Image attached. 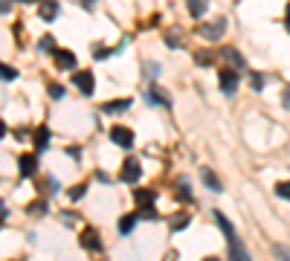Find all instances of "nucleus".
Returning a JSON list of instances; mask_svg holds the SVG:
<instances>
[{
  "label": "nucleus",
  "instance_id": "nucleus-15",
  "mask_svg": "<svg viewBox=\"0 0 290 261\" xmlns=\"http://www.w3.org/2000/svg\"><path fill=\"white\" fill-rule=\"evenodd\" d=\"M221 55H224L229 64H235V67H244V58H241V53H238V50H232V46H227V50H224Z\"/></svg>",
  "mask_w": 290,
  "mask_h": 261
},
{
  "label": "nucleus",
  "instance_id": "nucleus-19",
  "mask_svg": "<svg viewBox=\"0 0 290 261\" xmlns=\"http://www.w3.org/2000/svg\"><path fill=\"white\" fill-rule=\"evenodd\" d=\"M229 255H232V258H247V250L241 247V241H238V238H232V241H229Z\"/></svg>",
  "mask_w": 290,
  "mask_h": 261
},
{
  "label": "nucleus",
  "instance_id": "nucleus-13",
  "mask_svg": "<svg viewBox=\"0 0 290 261\" xmlns=\"http://www.w3.org/2000/svg\"><path fill=\"white\" fill-rule=\"evenodd\" d=\"M136 221H139V215H125L122 221H119V232L131 235V232H134V226H136Z\"/></svg>",
  "mask_w": 290,
  "mask_h": 261
},
{
  "label": "nucleus",
  "instance_id": "nucleus-2",
  "mask_svg": "<svg viewBox=\"0 0 290 261\" xmlns=\"http://www.w3.org/2000/svg\"><path fill=\"white\" fill-rule=\"evenodd\" d=\"M72 84L79 87V90L84 93V96H93V90H96V81H93V73L82 70V73H76L72 76Z\"/></svg>",
  "mask_w": 290,
  "mask_h": 261
},
{
  "label": "nucleus",
  "instance_id": "nucleus-6",
  "mask_svg": "<svg viewBox=\"0 0 290 261\" xmlns=\"http://www.w3.org/2000/svg\"><path fill=\"white\" fill-rule=\"evenodd\" d=\"M82 247H84V250H93V252H99V250H102L99 232H96V229H84V232H82Z\"/></svg>",
  "mask_w": 290,
  "mask_h": 261
},
{
  "label": "nucleus",
  "instance_id": "nucleus-22",
  "mask_svg": "<svg viewBox=\"0 0 290 261\" xmlns=\"http://www.w3.org/2000/svg\"><path fill=\"white\" fill-rule=\"evenodd\" d=\"M41 50H44V53H55V38L53 35H44V38H41Z\"/></svg>",
  "mask_w": 290,
  "mask_h": 261
},
{
  "label": "nucleus",
  "instance_id": "nucleus-24",
  "mask_svg": "<svg viewBox=\"0 0 290 261\" xmlns=\"http://www.w3.org/2000/svg\"><path fill=\"white\" fill-rule=\"evenodd\" d=\"M250 84H253V90H261L264 87V76L261 73H253V76H250Z\"/></svg>",
  "mask_w": 290,
  "mask_h": 261
},
{
  "label": "nucleus",
  "instance_id": "nucleus-21",
  "mask_svg": "<svg viewBox=\"0 0 290 261\" xmlns=\"http://www.w3.org/2000/svg\"><path fill=\"white\" fill-rule=\"evenodd\" d=\"M148 96H151V102H157V105H168V93L160 90V87H154V90L148 93Z\"/></svg>",
  "mask_w": 290,
  "mask_h": 261
},
{
  "label": "nucleus",
  "instance_id": "nucleus-10",
  "mask_svg": "<svg viewBox=\"0 0 290 261\" xmlns=\"http://www.w3.org/2000/svg\"><path fill=\"white\" fill-rule=\"evenodd\" d=\"M200 35L209 38V41L221 38V35H224V20H218V23H212V27H200Z\"/></svg>",
  "mask_w": 290,
  "mask_h": 261
},
{
  "label": "nucleus",
  "instance_id": "nucleus-25",
  "mask_svg": "<svg viewBox=\"0 0 290 261\" xmlns=\"http://www.w3.org/2000/svg\"><path fill=\"white\" fill-rule=\"evenodd\" d=\"M276 195L284 198V200H290V183H279V186H276Z\"/></svg>",
  "mask_w": 290,
  "mask_h": 261
},
{
  "label": "nucleus",
  "instance_id": "nucleus-33",
  "mask_svg": "<svg viewBox=\"0 0 290 261\" xmlns=\"http://www.w3.org/2000/svg\"><path fill=\"white\" fill-rule=\"evenodd\" d=\"M0 221H6V206L0 203Z\"/></svg>",
  "mask_w": 290,
  "mask_h": 261
},
{
  "label": "nucleus",
  "instance_id": "nucleus-20",
  "mask_svg": "<svg viewBox=\"0 0 290 261\" xmlns=\"http://www.w3.org/2000/svg\"><path fill=\"white\" fill-rule=\"evenodd\" d=\"M0 79H3V81L18 79V70H15V67H9V64H0Z\"/></svg>",
  "mask_w": 290,
  "mask_h": 261
},
{
  "label": "nucleus",
  "instance_id": "nucleus-37",
  "mask_svg": "<svg viewBox=\"0 0 290 261\" xmlns=\"http://www.w3.org/2000/svg\"><path fill=\"white\" fill-rule=\"evenodd\" d=\"M20 3H35V0H20Z\"/></svg>",
  "mask_w": 290,
  "mask_h": 261
},
{
  "label": "nucleus",
  "instance_id": "nucleus-3",
  "mask_svg": "<svg viewBox=\"0 0 290 261\" xmlns=\"http://www.w3.org/2000/svg\"><path fill=\"white\" fill-rule=\"evenodd\" d=\"M110 139L116 145H122V148H131V145H134V131H131V128H122V125H113L110 128Z\"/></svg>",
  "mask_w": 290,
  "mask_h": 261
},
{
  "label": "nucleus",
  "instance_id": "nucleus-36",
  "mask_svg": "<svg viewBox=\"0 0 290 261\" xmlns=\"http://www.w3.org/2000/svg\"><path fill=\"white\" fill-rule=\"evenodd\" d=\"M3 134H6V125H3V122H0V136H3Z\"/></svg>",
  "mask_w": 290,
  "mask_h": 261
},
{
  "label": "nucleus",
  "instance_id": "nucleus-1",
  "mask_svg": "<svg viewBox=\"0 0 290 261\" xmlns=\"http://www.w3.org/2000/svg\"><path fill=\"white\" fill-rule=\"evenodd\" d=\"M218 81H221V90L227 93V96H232V93L238 90V73L232 70V67H227V70L218 73Z\"/></svg>",
  "mask_w": 290,
  "mask_h": 261
},
{
  "label": "nucleus",
  "instance_id": "nucleus-4",
  "mask_svg": "<svg viewBox=\"0 0 290 261\" xmlns=\"http://www.w3.org/2000/svg\"><path fill=\"white\" fill-rule=\"evenodd\" d=\"M139 174H142L139 162H136V160H125V165H122V174H119V177H122L125 183H136V180H139Z\"/></svg>",
  "mask_w": 290,
  "mask_h": 261
},
{
  "label": "nucleus",
  "instance_id": "nucleus-35",
  "mask_svg": "<svg viewBox=\"0 0 290 261\" xmlns=\"http://www.w3.org/2000/svg\"><path fill=\"white\" fill-rule=\"evenodd\" d=\"M284 23H287V29H290V3H287V20H284Z\"/></svg>",
  "mask_w": 290,
  "mask_h": 261
},
{
  "label": "nucleus",
  "instance_id": "nucleus-17",
  "mask_svg": "<svg viewBox=\"0 0 290 261\" xmlns=\"http://www.w3.org/2000/svg\"><path fill=\"white\" fill-rule=\"evenodd\" d=\"M189 221H191V218L186 215V212H180L177 218H172V232H180V229H186V226H189Z\"/></svg>",
  "mask_w": 290,
  "mask_h": 261
},
{
  "label": "nucleus",
  "instance_id": "nucleus-18",
  "mask_svg": "<svg viewBox=\"0 0 290 261\" xmlns=\"http://www.w3.org/2000/svg\"><path fill=\"white\" fill-rule=\"evenodd\" d=\"M206 6H209V0H189V12L195 18H200V15L206 12Z\"/></svg>",
  "mask_w": 290,
  "mask_h": 261
},
{
  "label": "nucleus",
  "instance_id": "nucleus-31",
  "mask_svg": "<svg viewBox=\"0 0 290 261\" xmlns=\"http://www.w3.org/2000/svg\"><path fill=\"white\" fill-rule=\"evenodd\" d=\"M12 9V0H0V12H3V15H6V12Z\"/></svg>",
  "mask_w": 290,
  "mask_h": 261
},
{
  "label": "nucleus",
  "instance_id": "nucleus-26",
  "mask_svg": "<svg viewBox=\"0 0 290 261\" xmlns=\"http://www.w3.org/2000/svg\"><path fill=\"white\" fill-rule=\"evenodd\" d=\"M136 215H142V218H148V221H154V218H157V212H154V203H151V206H142L139 212H136Z\"/></svg>",
  "mask_w": 290,
  "mask_h": 261
},
{
  "label": "nucleus",
  "instance_id": "nucleus-5",
  "mask_svg": "<svg viewBox=\"0 0 290 261\" xmlns=\"http://www.w3.org/2000/svg\"><path fill=\"white\" fill-rule=\"evenodd\" d=\"M18 169H20L23 177H32V174L38 171V157L35 154H23V157L18 160Z\"/></svg>",
  "mask_w": 290,
  "mask_h": 261
},
{
  "label": "nucleus",
  "instance_id": "nucleus-29",
  "mask_svg": "<svg viewBox=\"0 0 290 261\" xmlns=\"http://www.w3.org/2000/svg\"><path fill=\"white\" fill-rule=\"evenodd\" d=\"M177 189H180V192H177V198H183V200H189V198H191V192H189V183H180Z\"/></svg>",
  "mask_w": 290,
  "mask_h": 261
},
{
  "label": "nucleus",
  "instance_id": "nucleus-9",
  "mask_svg": "<svg viewBox=\"0 0 290 261\" xmlns=\"http://www.w3.org/2000/svg\"><path fill=\"white\" fill-rule=\"evenodd\" d=\"M50 136H53V134H50V128H46V125L35 128V148H38V151H44L46 145H50Z\"/></svg>",
  "mask_w": 290,
  "mask_h": 261
},
{
  "label": "nucleus",
  "instance_id": "nucleus-11",
  "mask_svg": "<svg viewBox=\"0 0 290 261\" xmlns=\"http://www.w3.org/2000/svg\"><path fill=\"white\" fill-rule=\"evenodd\" d=\"M38 12H41V18H44V20H53L55 15H58V3H55V0H44Z\"/></svg>",
  "mask_w": 290,
  "mask_h": 261
},
{
  "label": "nucleus",
  "instance_id": "nucleus-32",
  "mask_svg": "<svg viewBox=\"0 0 290 261\" xmlns=\"http://www.w3.org/2000/svg\"><path fill=\"white\" fill-rule=\"evenodd\" d=\"M110 53H113V50H108V46H102L99 53H96V58H108V55H110Z\"/></svg>",
  "mask_w": 290,
  "mask_h": 261
},
{
  "label": "nucleus",
  "instance_id": "nucleus-7",
  "mask_svg": "<svg viewBox=\"0 0 290 261\" xmlns=\"http://www.w3.org/2000/svg\"><path fill=\"white\" fill-rule=\"evenodd\" d=\"M215 221H218V226L224 229V235H227V241H232V238H238V235H235V226H232V224H229V221H227V215H224V212H215Z\"/></svg>",
  "mask_w": 290,
  "mask_h": 261
},
{
  "label": "nucleus",
  "instance_id": "nucleus-16",
  "mask_svg": "<svg viewBox=\"0 0 290 261\" xmlns=\"http://www.w3.org/2000/svg\"><path fill=\"white\" fill-rule=\"evenodd\" d=\"M128 108H131V99L108 102V105H105V113H119V110H128Z\"/></svg>",
  "mask_w": 290,
  "mask_h": 261
},
{
  "label": "nucleus",
  "instance_id": "nucleus-8",
  "mask_svg": "<svg viewBox=\"0 0 290 261\" xmlns=\"http://www.w3.org/2000/svg\"><path fill=\"white\" fill-rule=\"evenodd\" d=\"M134 200L139 203V206H151L157 200V192H151V189H136L134 192Z\"/></svg>",
  "mask_w": 290,
  "mask_h": 261
},
{
  "label": "nucleus",
  "instance_id": "nucleus-28",
  "mask_svg": "<svg viewBox=\"0 0 290 261\" xmlns=\"http://www.w3.org/2000/svg\"><path fill=\"white\" fill-rule=\"evenodd\" d=\"M50 96L53 99H64V87L61 84H50Z\"/></svg>",
  "mask_w": 290,
  "mask_h": 261
},
{
  "label": "nucleus",
  "instance_id": "nucleus-30",
  "mask_svg": "<svg viewBox=\"0 0 290 261\" xmlns=\"http://www.w3.org/2000/svg\"><path fill=\"white\" fill-rule=\"evenodd\" d=\"M70 198H72V200H82V198H84V186H76V189L70 192Z\"/></svg>",
  "mask_w": 290,
  "mask_h": 261
},
{
  "label": "nucleus",
  "instance_id": "nucleus-12",
  "mask_svg": "<svg viewBox=\"0 0 290 261\" xmlns=\"http://www.w3.org/2000/svg\"><path fill=\"white\" fill-rule=\"evenodd\" d=\"M55 61H58V67H76V55L67 50H55Z\"/></svg>",
  "mask_w": 290,
  "mask_h": 261
},
{
  "label": "nucleus",
  "instance_id": "nucleus-27",
  "mask_svg": "<svg viewBox=\"0 0 290 261\" xmlns=\"http://www.w3.org/2000/svg\"><path fill=\"white\" fill-rule=\"evenodd\" d=\"M44 209H46V203H44V200H35V203H29V212H32V215H41Z\"/></svg>",
  "mask_w": 290,
  "mask_h": 261
},
{
  "label": "nucleus",
  "instance_id": "nucleus-14",
  "mask_svg": "<svg viewBox=\"0 0 290 261\" xmlns=\"http://www.w3.org/2000/svg\"><path fill=\"white\" fill-rule=\"evenodd\" d=\"M203 183H206V186H209V189H212V192H224V186H221V180H218V177H215V171H203Z\"/></svg>",
  "mask_w": 290,
  "mask_h": 261
},
{
  "label": "nucleus",
  "instance_id": "nucleus-34",
  "mask_svg": "<svg viewBox=\"0 0 290 261\" xmlns=\"http://www.w3.org/2000/svg\"><path fill=\"white\" fill-rule=\"evenodd\" d=\"M284 105H287V108H290V90L284 93Z\"/></svg>",
  "mask_w": 290,
  "mask_h": 261
},
{
  "label": "nucleus",
  "instance_id": "nucleus-23",
  "mask_svg": "<svg viewBox=\"0 0 290 261\" xmlns=\"http://www.w3.org/2000/svg\"><path fill=\"white\" fill-rule=\"evenodd\" d=\"M165 41H168V46H174V50H177V46H180V32H177V29L165 32Z\"/></svg>",
  "mask_w": 290,
  "mask_h": 261
}]
</instances>
